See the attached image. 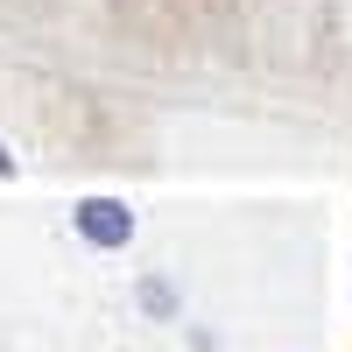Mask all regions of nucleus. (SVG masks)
I'll return each instance as SVG.
<instances>
[{"instance_id": "obj_1", "label": "nucleus", "mask_w": 352, "mask_h": 352, "mask_svg": "<svg viewBox=\"0 0 352 352\" xmlns=\"http://www.w3.org/2000/svg\"><path fill=\"white\" fill-rule=\"evenodd\" d=\"M78 226H85V240H99V247H120L127 232H134V219L120 212V204H106V197H92V204H85V212H78Z\"/></svg>"}, {"instance_id": "obj_2", "label": "nucleus", "mask_w": 352, "mask_h": 352, "mask_svg": "<svg viewBox=\"0 0 352 352\" xmlns=\"http://www.w3.org/2000/svg\"><path fill=\"white\" fill-rule=\"evenodd\" d=\"M0 176H8V155H0Z\"/></svg>"}]
</instances>
